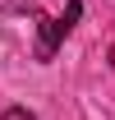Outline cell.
<instances>
[{
    "instance_id": "1",
    "label": "cell",
    "mask_w": 115,
    "mask_h": 120,
    "mask_svg": "<svg viewBox=\"0 0 115 120\" xmlns=\"http://www.w3.org/2000/svg\"><path fill=\"white\" fill-rule=\"evenodd\" d=\"M69 32L60 28V19H46V14H37V60H55V46L65 42Z\"/></svg>"
},
{
    "instance_id": "2",
    "label": "cell",
    "mask_w": 115,
    "mask_h": 120,
    "mask_svg": "<svg viewBox=\"0 0 115 120\" xmlns=\"http://www.w3.org/2000/svg\"><path fill=\"white\" fill-rule=\"evenodd\" d=\"M78 19H83V0H69V5H65V14H60V28L74 32V23H78Z\"/></svg>"
},
{
    "instance_id": "3",
    "label": "cell",
    "mask_w": 115,
    "mask_h": 120,
    "mask_svg": "<svg viewBox=\"0 0 115 120\" xmlns=\"http://www.w3.org/2000/svg\"><path fill=\"white\" fill-rule=\"evenodd\" d=\"M0 120H37V116H32L28 106H9V111H5V116H0Z\"/></svg>"
},
{
    "instance_id": "4",
    "label": "cell",
    "mask_w": 115,
    "mask_h": 120,
    "mask_svg": "<svg viewBox=\"0 0 115 120\" xmlns=\"http://www.w3.org/2000/svg\"><path fill=\"white\" fill-rule=\"evenodd\" d=\"M0 9H32L28 0H0Z\"/></svg>"
},
{
    "instance_id": "5",
    "label": "cell",
    "mask_w": 115,
    "mask_h": 120,
    "mask_svg": "<svg viewBox=\"0 0 115 120\" xmlns=\"http://www.w3.org/2000/svg\"><path fill=\"white\" fill-rule=\"evenodd\" d=\"M111 69H115V46H111Z\"/></svg>"
}]
</instances>
